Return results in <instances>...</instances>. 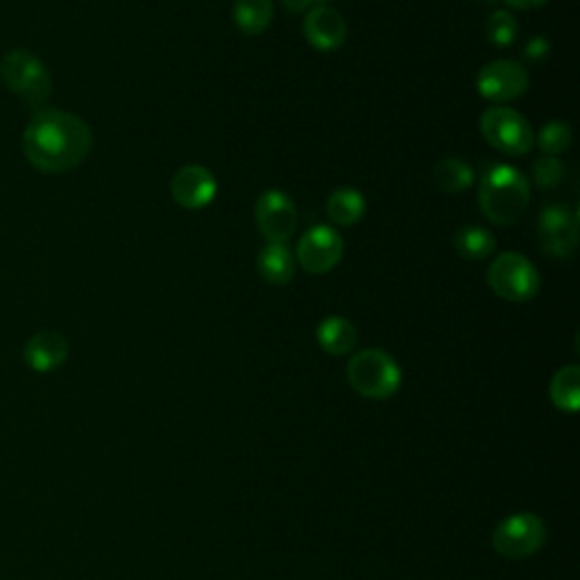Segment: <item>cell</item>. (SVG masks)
I'll use <instances>...</instances> for the list:
<instances>
[{
  "mask_svg": "<svg viewBox=\"0 0 580 580\" xmlns=\"http://www.w3.org/2000/svg\"><path fill=\"white\" fill-rule=\"evenodd\" d=\"M256 225L268 243H286L297 227L295 202L279 189L263 191L256 200Z\"/></svg>",
  "mask_w": 580,
  "mask_h": 580,
  "instance_id": "obj_8",
  "label": "cell"
},
{
  "mask_svg": "<svg viewBox=\"0 0 580 580\" xmlns=\"http://www.w3.org/2000/svg\"><path fill=\"white\" fill-rule=\"evenodd\" d=\"M454 247L460 256H465L469 261H481L495 252L497 241H495V234L481 225H465L456 232Z\"/></svg>",
  "mask_w": 580,
  "mask_h": 580,
  "instance_id": "obj_19",
  "label": "cell"
},
{
  "mask_svg": "<svg viewBox=\"0 0 580 580\" xmlns=\"http://www.w3.org/2000/svg\"><path fill=\"white\" fill-rule=\"evenodd\" d=\"M434 182L442 193H462L474 182V171L456 156L438 162L434 166Z\"/></svg>",
  "mask_w": 580,
  "mask_h": 580,
  "instance_id": "obj_21",
  "label": "cell"
},
{
  "mask_svg": "<svg viewBox=\"0 0 580 580\" xmlns=\"http://www.w3.org/2000/svg\"><path fill=\"white\" fill-rule=\"evenodd\" d=\"M506 3L510 8H517V10H536V8L545 6L547 0H506Z\"/></svg>",
  "mask_w": 580,
  "mask_h": 580,
  "instance_id": "obj_26",
  "label": "cell"
},
{
  "mask_svg": "<svg viewBox=\"0 0 580 580\" xmlns=\"http://www.w3.org/2000/svg\"><path fill=\"white\" fill-rule=\"evenodd\" d=\"M540 245L547 254L567 258L578 245V214L569 204H549L538 218Z\"/></svg>",
  "mask_w": 580,
  "mask_h": 580,
  "instance_id": "obj_10",
  "label": "cell"
},
{
  "mask_svg": "<svg viewBox=\"0 0 580 580\" xmlns=\"http://www.w3.org/2000/svg\"><path fill=\"white\" fill-rule=\"evenodd\" d=\"M327 214L338 227H352L365 216V197L352 189H336L327 200Z\"/></svg>",
  "mask_w": 580,
  "mask_h": 580,
  "instance_id": "obj_18",
  "label": "cell"
},
{
  "mask_svg": "<svg viewBox=\"0 0 580 580\" xmlns=\"http://www.w3.org/2000/svg\"><path fill=\"white\" fill-rule=\"evenodd\" d=\"M536 143L540 145V150L545 154L558 156V154H562L571 145V130H569L567 123L553 121V123H549V125H545L540 130V134L536 136Z\"/></svg>",
  "mask_w": 580,
  "mask_h": 580,
  "instance_id": "obj_23",
  "label": "cell"
},
{
  "mask_svg": "<svg viewBox=\"0 0 580 580\" xmlns=\"http://www.w3.org/2000/svg\"><path fill=\"white\" fill-rule=\"evenodd\" d=\"M477 89L484 98L499 104L515 100L529 89V71L512 60L490 62L481 69L477 78Z\"/></svg>",
  "mask_w": 580,
  "mask_h": 580,
  "instance_id": "obj_11",
  "label": "cell"
},
{
  "mask_svg": "<svg viewBox=\"0 0 580 580\" xmlns=\"http://www.w3.org/2000/svg\"><path fill=\"white\" fill-rule=\"evenodd\" d=\"M69 358V340L58 332H39L23 347V360L34 373H52Z\"/></svg>",
  "mask_w": 580,
  "mask_h": 580,
  "instance_id": "obj_14",
  "label": "cell"
},
{
  "mask_svg": "<svg viewBox=\"0 0 580 580\" xmlns=\"http://www.w3.org/2000/svg\"><path fill=\"white\" fill-rule=\"evenodd\" d=\"M93 147L91 128L64 110H41L23 132L26 160L41 173L60 175L78 169Z\"/></svg>",
  "mask_w": 580,
  "mask_h": 580,
  "instance_id": "obj_1",
  "label": "cell"
},
{
  "mask_svg": "<svg viewBox=\"0 0 580 580\" xmlns=\"http://www.w3.org/2000/svg\"><path fill=\"white\" fill-rule=\"evenodd\" d=\"M171 191L180 206L195 211V208H204L211 200L216 197L218 184L208 169H204L200 164H191L175 173V177L171 182Z\"/></svg>",
  "mask_w": 580,
  "mask_h": 580,
  "instance_id": "obj_12",
  "label": "cell"
},
{
  "mask_svg": "<svg viewBox=\"0 0 580 580\" xmlns=\"http://www.w3.org/2000/svg\"><path fill=\"white\" fill-rule=\"evenodd\" d=\"M313 3H315V6H329L332 0H313Z\"/></svg>",
  "mask_w": 580,
  "mask_h": 580,
  "instance_id": "obj_28",
  "label": "cell"
},
{
  "mask_svg": "<svg viewBox=\"0 0 580 580\" xmlns=\"http://www.w3.org/2000/svg\"><path fill=\"white\" fill-rule=\"evenodd\" d=\"M517 32H519L517 21H515V17H512L510 12H506V10L492 12L490 19L486 21V34H488V39H490L497 48H508V45H512L515 39H517Z\"/></svg>",
  "mask_w": 580,
  "mask_h": 580,
  "instance_id": "obj_22",
  "label": "cell"
},
{
  "mask_svg": "<svg viewBox=\"0 0 580 580\" xmlns=\"http://www.w3.org/2000/svg\"><path fill=\"white\" fill-rule=\"evenodd\" d=\"M345 245L336 230L315 225L297 243V261L299 266L311 275H325L334 271L343 258Z\"/></svg>",
  "mask_w": 580,
  "mask_h": 580,
  "instance_id": "obj_9",
  "label": "cell"
},
{
  "mask_svg": "<svg viewBox=\"0 0 580 580\" xmlns=\"http://www.w3.org/2000/svg\"><path fill=\"white\" fill-rule=\"evenodd\" d=\"M545 545L547 526L536 512H515L499 521L492 533V547L506 560L531 558Z\"/></svg>",
  "mask_w": 580,
  "mask_h": 580,
  "instance_id": "obj_5",
  "label": "cell"
},
{
  "mask_svg": "<svg viewBox=\"0 0 580 580\" xmlns=\"http://www.w3.org/2000/svg\"><path fill=\"white\" fill-rule=\"evenodd\" d=\"M549 50H551V45H549V41L545 37H533L529 43H526L523 55L529 58V60H533V62H540V60H545L549 55Z\"/></svg>",
  "mask_w": 580,
  "mask_h": 580,
  "instance_id": "obj_25",
  "label": "cell"
},
{
  "mask_svg": "<svg viewBox=\"0 0 580 580\" xmlns=\"http://www.w3.org/2000/svg\"><path fill=\"white\" fill-rule=\"evenodd\" d=\"M273 0H234V23L245 34L266 32L273 23Z\"/></svg>",
  "mask_w": 580,
  "mask_h": 580,
  "instance_id": "obj_17",
  "label": "cell"
},
{
  "mask_svg": "<svg viewBox=\"0 0 580 580\" xmlns=\"http://www.w3.org/2000/svg\"><path fill=\"white\" fill-rule=\"evenodd\" d=\"M490 288L508 302H531L540 293V273L519 252L499 254L488 271Z\"/></svg>",
  "mask_w": 580,
  "mask_h": 580,
  "instance_id": "obj_4",
  "label": "cell"
},
{
  "mask_svg": "<svg viewBox=\"0 0 580 580\" xmlns=\"http://www.w3.org/2000/svg\"><path fill=\"white\" fill-rule=\"evenodd\" d=\"M481 132L492 147L510 156H521L526 152H531L536 145V134L531 123L519 112L503 108V104H497V108L484 112Z\"/></svg>",
  "mask_w": 580,
  "mask_h": 580,
  "instance_id": "obj_7",
  "label": "cell"
},
{
  "mask_svg": "<svg viewBox=\"0 0 580 580\" xmlns=\"http://www.w3.org/2000/svg\"><path fill=\"white\" fill-rule=\"evenodd\" d=\"M564 164L558 160V156L542 154L540 160L533 164V180L540 189H556L564 180Z\"/></svg>",
  "mask_w": 580,
  "mask_h": 580,
  "instance_id": "obj_24",
  "label": "cell"
},
{
  "mask_svg": "<svg viewBox=\"0 0 580 580\" xmlns=\"http://www.w3.org/2000/svg\"><path fill=\"white\" fill-rule=\"evenodd\" d=\"M551 401L558 410L573 415L580 406V367L567 365L560 367L551 379Z\"/></svg>",
  "mask_w": 580,
  "mask_h": 580,
  "instance_id": "obj_20",
  "label": "cell"
},
{
  "mask_svg": "<svg viewBox=\"0 0 580 580\" xmlns=\"http://www.w3.org/2000/svg\"><path fill=\"white\" fill-rule=\"evenodd\" d=\"M304 37L318 50H336L347 39V23L343 14L329 6H315L304 19Z\"/></svg>",
  "mask_w": 580,
  "mask_h": 580,
  "instance_id": "obj_13",
  "label": "cell"
},
{
  "mask_svg": "<svg viewBox=\"0 0 580 580\" xmlns=\"http://www.w3.org/2000/svg\"><path fill=\"white\" fill-rule=\"evenodd\" d=\"M282 3H284V8H286L288 12L299 14V12H306V10L313 6V0H282Z\"/></svg>",
  "mask_w": 580,
  "mask_h": 580,
  "instance_id": "obj_27",
  "label": "cell"
},
{
  "mask_svg": "<svg viewBox=\"0 0 580 580\" xmlns=\"http://www.w3.org/2000/svg\"><path fill=\"white\" fill-rule=\"evenodd\" d=\"M256 271L268 284L286 286L295 277V256L286 243H268L258 252Z\"/></svg>",
  "mask_w": 580,
  "mask_h": 580,
  "instance_id": "obj_15",
  "label": "cell"
},
{
  "mask_svg": "<svg viewBox=\"0 0 580 580\" xmlns=\"http://www.w3.org/2000/svg\"><path fill=\"white\" fill-rule=\"evenodd\" d=\"M531 202V184L517 169L497 164L486 171L479 186L484 216L495 225H512Z\"/></svg>",
  "mask_w": 580,
  "mask_h": 580,
  "instance_id": "obj_2",
  "label": "cell"
},
{
  "mask_svg": "<svg viewBox=\"0 0 580 580\" xmlns=\"http://www.w3.org/2000/svg\"><path fill=\"white\" fill-rule=\"evenodd\" d=\"M347 379L360 397L384 401L401 388V367L384 349H363L352 356Z\"/></svg>",
  "mask_w": 580,
  "mask_h": 580,
  "instance_id": "obj_3",
  "label": "cell"
},
{
  "mask_svg": "<svg viewBox=\"0 0 580 580\" xmlns=\"http://www.w3.org/2000/svg\"><path fill=\"white\" fill-rule=\"evenodd\" d=\"M318 343L327 354L345 356L356 347L358 332L347 318H340V315H332V318L323 320L320 327H318Z\"/></svg>",
  "mask_w": 580,
  "mask_h": 580,
  "instance_id": "obj_16",
  "label": "cell"
},
{
  "mask_svg": "<svg viewBox=\"0 0 580 580\" xmlns=\"http://www.w3.org/2000/svg\"><path fill=\"white\" fill-rule=\"evenodd\" d=\"M0 78L32 108L43 104L52 93V80L39 58L28 50H12L0 60Z\"/></svg>",
  "mask_w": 580,
  "mask_h": 580,
  "instance_id": "obj_6",
  "label": "cell"
}]
</instances>
